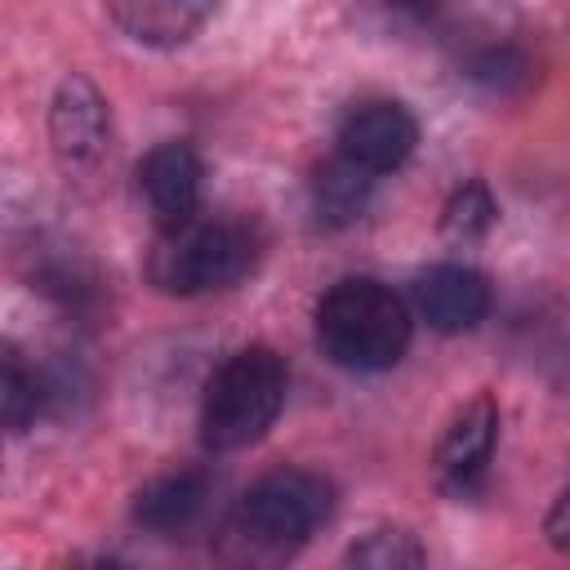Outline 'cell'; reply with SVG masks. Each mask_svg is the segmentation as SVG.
I'll list each match as a JSON object with an SVG mask.
<instances>
[{
    "label": "cell",
    "instance_id": "e0dca14e",
    "mask_svg": "<svg viewBox=\"0 0 570 570\" xmlns=\"http://www.w3.org/2000/svg\"><path fill=\"white\" fill-rule=\"evenodd\" d=\"M566 508H570V503H566V494H561L557 508H552V517H548V539H552L557 548H566Z\"/></svg>",
    "mask_w": 570,
    "mask_h": 570
},
{
    "label": "cell",
    "instance_id": "8fae6325",
    "mask_svg": "<svg viewBox=\"0 0 570 570\" xmlns=\"http://www.w3.org/2000/svg\"><path fill=\"white\" fill-rule=\"evenodd\" d=\"M374 196V174H365L361 165H352L347 156H330L316 174H312V214L325 232H343L352 227L365 205Z\"/></svg>",
    "mask_w": 570,
    "mask_h": 570
},
{
    "label": "cell",
    "instance_id": "8992f818",
    "mask_svg": "<svg viewBox=\"0 0 570 570\" xmlns=\"http://www.w3.org/2000/svg\"><path fill=\"white\" fill-rule=\"evenodd\" d=\"M414 142H419V125L392 98H370V102L352 107L338 125V156H347L352 165H361L374 178L401 169L410 160Z\"/></svg>",
    "mask_w": 570,
    "mask_h": 570
},
{
    "label": "cell",
    "instance_id": "2e32d148",
    "mask_svg": "<svg viewBox=\"0 0 570 570\" xmlns=\"http://www.w3.org/2000/svg\"><path fill=\"white\" fill-rule=\"evenodd\" d=\"M468 76L472 80H481V85H490V89H517V85H525V76H530V62L512 49V45H490V49H481V53H472L468 58Z\"/></svg>",
    "mask_w": 570,
    "mask_h": 570
},
{
    "label": "cell",
    "instance_id": "3957f363",
    "mask_svg": "<svg viewBox=\"0 0 570 570\" xmlns=\"http://www.w3.org/2000/svg\"><path fill=\"white\" fill-rule=\"evenodd\" d=\"M160 249L151 258V281L169 294H209L236 285L254 267V236L240 223H183L160 232Z\"/></svg>",
    "mask_w": 570,
    "mask_h": 570
},
{
    "label": "cell",
    "instance_id": "7a4b0ae2",
    "mask_svg": "<svg viewBox=\"0 0 570 570\" xmlns=\"http://www.w3.org/2000/svg\"><path fill=\"white\" fill-rule=\"evenodd\" d=\"M289 370L272 347H240L218 365L200 401V441L209 450L254 445L281 414Z\"/></svg>",
    "mask_w": 570,
    "mask_h": 570
},
{
    "label": "cell",
    "instance_id": "ba28073f",
    "mask_svg": "<svg viewBox=\"0 0 570 570\" xmlns=\"http://www.w3.org/2000/svg\"><path fill=\"white\" fill-rule=\"evenodd\" d=\"M414 307L436 334H463L485 321L490 312V285L476 267L463 263H436L414 281Z\"/></svg>",
    "mask_w": 570,
    "mask_h": 570
},
{
    "label": "cell",
    "instance_id": "6da1fadb",
    "mask_svg": "<svg viewBox=\"0 0 570 570\" xmlns=\"http://www.w3.org/2000/svg\"><path fill=\"white\" fill-rule=\"evenodd\" d=\"M316 343L343 370H387L410 347V312L383 281L343 276L316 303Z\"/></svg>",
    "mask_w": 570,
    "mask_h": 570
},
{
    "label": "cell",
    "instance_id": "5bb4252c",
    "mask_svg": "<svg viewBox=\"0 0 570 570\" xmlns=\"http://www.w3.org/2000/svg\"><path fill=\"white\" fill-rule=\"evenodd\" d=\"M494 196H490V187L485 183H463L450 200H445V209H441V232L450 236V240H476L481 232H490V223H494Z\"/></svg>",
    "mask_w": 570,
    "mask_h": 570
},
{
    "label": "cell",
    "instance_id": "52a82bcc",
    "mask_svg": "<svg viewBox=\"0 0 570 570\" xmlns=\"http://www.w3.org/2000/svg\"><path fill=\"white\" fill-rule=\"evenodd\" d=\"M138 196L151 214V223L160 232H174L183 223L196 218V205H200V156L169 138V142H156L142 160H138Z\"/></svg>",
    "mask_w": 570,
    "mask_h": 570
},
{
    "label": "cell",
    "instance_id": "9a60e30c",
    "mask_svg": "<svg viewBox=\"0 0 570 570\" xmlns=\"http://www.w3.org/2000/svg\"><path fill=\"white\" fill-rule=\"evenodd\" d=\"M423 561H428V552L405 530H374L347 548V566H365V570H405V566H423Z\"/></svg>",
    "mask_w": 570,
    "mask_h": 570
},
{
    "label": "cell",
    "instance_id": "9c48e42d",
    "mask_svg": "<svg viewBox=\"0 0 570 570\" xmlns=\"http://www.w3.org/2000/svg\"><path fill=\"white\" fill-rule=\"evenodd\" d=\"M494 441H499V410L490 396H476L441 436L436 445V476L450 494H472L481 481H485V468H490V454H494Z\"/></svg>",
    "mask_w": 570,
    "mask_h": 570
},
{
    "label": "cell",
    "instance_id": "7c38bea8",
    "mask_svg": "<svg viewBox=\"0 0 570 570\" xmlns=\"http://www.w3.org/2000/svg\"><path fill=\"white\" fill-rule=\"evenodd\" d=\"M205 472H169V476H156L151 485L138 490L134 499V521L156 530V534H174V530H187L200 508H205Z\"/></svg>",
    "mask_w": 570,
    "mask_h": 570
},
{
    "label": "cell",
    "instance_id": "30bf717a",
    "mask_svg": "<svg viewBox=\"0 0 570 570\" xmlns=\"http://www.w3.org/2000/svg\"><path fill=\"white\" fill-rule=\"evenodd\" d=\"M102 4L129 40L169 49L191 40L218 13L223 0H102Z\"/></svg>",
    "mask_w": 570,
    "mask_h": 570
},
{
    "label": "cell",
    "instance_id": "5b68a950",
    "mask_svg": "<svg viewBox=\"0 0 570 570\" xmlns=\"http://www.w3.org/2000/svg\"><path fill=\"white\" fill-rule=\"evenodd\" d=\"M107 102L98 85L80 71H71L49 107V142L67 174H89L107 156Z\"/></svg>",
    "mask_w": 570,
    "mask_h": 570
},
{
    "label": "cell",
    "instance_id": "277c9868",
    "mask_svg": "<svg viewBox=\"0 0 570 570\" xmlns=\"http://www.w3.org/2000/svg\"><path fill=\"white\" fill-rule=\"evenodd\" d=\"M334 512V490L325 476L316 472H267L263 481H254L240 494L236 508V530L245 543L267 548V552H285L298 548L312 530H321Z\"/></svg>",
    "mask_w": 570,
    "mask_h": 570
},
{
    "label": "cell",
    "instance_id": "4fadbf2b",
    "mask_svg": "<svg viewBox=\"0 0 570 570\" xmlns=\"http://www.w3.org/2000/svg\"><path fill=\"white\" fill-rule=\"evenodd\" d=\"M45 392L40 379L27 370V361L0 343V428H22L36 419Z\"/></svg>",
    "mask_w": 570,
    "mask_h": 570
}]
</instances>
